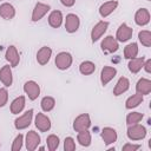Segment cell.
I'll list each match as a JSON object with an SVG mask.
<instances>
[{"mask_svg": "<svg viewBox=\"0 0 151 151\" xmlns=\"http://www.w3.org/2000/svg\"><path fill=\"white\" fill-rule=\"evenodd\" d=\"M146 136V129L143 125L137 124H132L129 125L127 127V137L131 140H142L144 139Z\"/></svg>", "mask_w": 151, "mask_h": 151, "instance_id": "obj_1", "label": "cell"}, {"mask_svg": "<svg viewBox=\"0 0 151 151\" xmlns=\"http://www.w3.org/2000/svg\"><path fill=\"white\" fill-rule=\"evenodd\" d=\"M32 118H33V110H27L24 114L19 116L15 120H14V126L17 130H24L26 127L29 126L31 122H32Z\"/></svg>", "mask_w": 151, "mask_h": 151, "instance_id": "obj_2", "label": "cell"}, {"mask_svg": "<svg viewBox=\"0 0 151 151\" xmlns=\"http://www.w3.org/2000/svg\"><path fill=\"white\" fill-rule=\"evenodd\" d=\"M90 126H91V119H90V116H88L87 113H81V114H79V116L74 119L73 129H74L77 132L88 130Z\"/></svg>", "mask_w": 151, "mask_h": 151, "instance_id": "obj_3", "label": "cell"}, {"mask_svg": "<svg viewBox=\"0 0 151 151\" xmlns=\"http://www.w3.org/2000/svg\"><path fill=\"white\" fill-rule=\"evenodd\" d=\"M72 55L68 52H60L55 57V65L59 70H67L72 65Z\"/></svg>", "mask_w": 151, "mask_h": 151, "instance_id": "obj_4", "label": "cell"}, {"mask_svg": "<svg viewBox=\"0 0 151 151\" xmlns=\"http://www.w3.org/2000/svg\"><path fill=\"white\" fill-rule=\"evenodd\" d=\"M50 9H51L50 5L44 4V2H37L33 8V12H32V21H34V22L39 21L42 17H45L47 14V12Z\"/></svg>", "mask_w": 151, "mask_h": 151, "instance_id": "obj_5", "label": "cell"}, {"mask_svg": "<svg viewBox=\"0 0 151 151\" xmlns=\"http://www.w3.org/2000/svg\"><path fill=\"white\" fill-rule=\"evenodd\" d=\"M24 91H25V93L28 96V98H29L31 100H35V99L39 97V94H40V87H39V85H38L35 81H33V80H28V81L25 83V85H24Z\"/></svg>", "mask_w": 151, "mask_h": 151, "instance_id": "obj_6", "label": "cell"}, {"mask_svg": "<svg viewBox=\"0 0 151 151\" xmlns=\"http://www.w3.org/2000/svg\"><path fill=\"white\" fill-rule=\"evenodd\" d=\"M107 27H109V22H107V21L101 20V21L97 22V24L93 26L92 31H91V39H92V41L94 42V41L99 40V39L101 38V35L106 32Z\"/></svg>", "mask_w": 151, "mask_h": 151, "instance_id": "obj_7", "label": "cell"}, {"mask_svg": "<svg viewBox=\"0 0 151 151\" xmlns=\"http://www.w3.org/2000/svg\"><path fill=\"white\" fill-rule=\"evenodd\" d=\"M132 33H133V29L131 27H129L125 22H123L118 29H117V33H116V39L117 41H120V42H125L127 41L131 37H132Z\"/></svg>", "mask_w": 151, "mask_h": 151, "instance_id": "obj_8", "label": "cell"}, {"mask_svg": "<svg viewBox=\"0 0 151 151\" xmlns=\"http://www.w3.org/2000/svg\"><path fill=\"white\" fill-rule=\"evenodd\" d=\"M80 25V20L78 18V15L70 13L66 15V20H65V28L68 33H74L76 31H78Z\"/></svg>", "mask_w": 151, "mask_h": 151, "instance_id": "obj_9", "label": "cell"}, {"mask_svg": "<svg viewBox=\"0 0 151 151\" xmlns=\"http://www.w3.org/2000/svg\"><path fill=\"white\" fill-rule=\"evenodd\" d=\"M118 47H119L118 41L112 35H107L101 41V50L104 52H106V53H113V52H116L118 50Z\"/></svg>", "mask_w": 151, "mask_h": 151, "instance_id": "obj_10", "label": "cell"}, {"mask_svg": "<svg viewBox=\"0 0 151 151\" xmlns=\"http://www.w3.org/2000/svg\"><path fill=\"white\" fill-rule=\"evenodd\" d=\"M5 58H6V60L11 64L12 67L18 66V64H19V61H20V55H19V53H18V51H17V47L13 46V45L8 46L7 50H6V53H5Z\"/></svg>", "mask_w": 151, "mask_h": 151, "instance_id": "obj_11", "label": "cell"}, {"mask_svg": "<svg viewBox=\"0 0 151 151\" xmlns=\"http://www.w3.org/2000/svg\"><path fill=\"white\" fill-rule=\"evenodd\" d=\"M34 123H35L37 129H38L39 131H41V132H46V131H48V130L51 129V120H50V118H48L47 116H45L44 113H38V114L35 116Z\"/></svg>", "mask_w": 151, "mask_h": 151, "instance_id": "obj_12", "label": "cell"}, {"mask_svg": "<svg viewBox=\"0 0 151 151\" xmlns=\"http://www.w3.org/2000/svg\"><path fill=\"white\" fill-rule=\"evenodd\" d=\"M26 149L28 151H34L40 144V136L35 131H29L26 134Z\"/></svg>", "mask_w": 151, "mask_h": 151, "instance_id": "obj_13", "label": "cell"}, {"mask_svg": "<svg viewBox=\"0 0 151 151\" xmlns=\"http://www.w3.org/2000/svg\"><path fill=\"white\" fill-rule=\"evenodd\" d=\"M117 74V70L114 67L111 66H104L101 72H100V81L103 84V86L107 85Z\"/></svg>", "mask_w": 151, "mask_h": 151, "instance_id": "obj_14", "label": "cell"}, {"mask_svg": "<svg viewBox=\"0 0 151 151\" xmlns=\"http://www.w3.org/2000/svg\"><path fill=\"white\" fill-rule=\"evenodd\" d=\"M0 81L6 86L9 87L13 83V76H12V70L11 66L5 65L0 68Z\"/></svg>", "mask_w": 151, "mask_h": 151, "instance_id": "obj_15", "label": "cell"}, {"mask_svg": "<svg viewBox=\"0 0 151 151\" xmlns=\"http://www.w3.org/2000/svg\"><path fill=\"white\" fill-rule=\"evenodd\" d=\"M150 21V13L146 8H139L134 14V22L138 26H145Z\"/></svg>", "mask_w": 151, "mask_h": 151, "instance_id": "obj_16", "label": "cell"}, {"mask_svg": "<svg viewBox=\"0 0 151 151\" xmlns=\"http://www.w3.org/2000/svg\"><path fill=\"white\" fill-rule=\"evenodd\" d=\"M118 6V1L117 0H110V1H106L104 2L100 7H99V14L103 17V18H106L109 17Z\"/></svg>", "mask_w": 151, "mask_h": 151, "instance_id": "obj_17", "label": "cell"}, {"mask_svg": "<svg viewBox=\"0 0 151 151\" xmlns=\"http://www.w3.org/2000/svg\"><path fill=\"white\" fill-rule=\"evenodd\" d=\"M52 55V50L47 46H42L38 52H37V61L40 65H46Z\"/></svg>", "mask_w": 151, "mask_h": 151, "instance_id": "obj_18", "label": "cell"}, {"mask_svg": "<svg viewBox=\"0 0 151 151\" xmlns=\"http://www.w3.org/2000/svg\"><path fill=\"white\" fill-rule=\"evenodd\" d=\"M136 91L142 96L149 94L151 92V80L146 78H140L136 84Z\"/></svg>", "mask_w": 151, "mask_h": 151, "instance_id": "obj_19", "label": "cell"}, {"mask_svg": "<svg viewBox=\"0 0 151 151\" xmlns=\"http://www.w3.org/2000/svg\"><path fill=\"white\" fill-rule=\"evenodd\" d=\"M15 15V8L13 7V5L8 4V2H4L0 5V17L5 20H11L13 19Z\"/></svg>", "mask_w": 151, "mask_h": 151, "instance_id": "obj_20", "label": "cell"}, {"mask_svg": "<svg viewBox=\"0 0 151 151\" xmlns=\"http://www.w3.org/2000/svg\"><path fill=\"white\" fill-rule=\"evenodd\" d=\"M129 87H130V81H129V79H127L126 77H120V78L118 79V81H117L114 88H113V94H114V96H120V94H123L124 92H126V91L129 90Z\"/></svg>", "mask_w": 151, "mask_h": 151, "instance_id": "obj_21", "label": "cell"}, {"mask_svg": "<svg viewBox=\"0 0 151 151\" xmlns=\"http://www.w3.org/2000/svg\"><path fill=\"white\" fill-rule=\"evenodd\" d=\"M101 138L106 145L113 144L117 140V132L112 127H104L101 130Z\"/></svg>", "mask_w": 151, "mask_h": 151, "instance_id": "obj_22", "label": "cell"}, {"mask_svg": "<svg viewBox=\"0 0 151 151\" xmlns=\"http://www.w3.org/2000/svg\"><path fill=\"white\" fill-rule=\"evenodd\" d=\"M48 24L53 28H58L63 24V13L60 11H53L48 15Z\"/></svg>", "mask_w": 151, "mask_h": 151, "instance_id": "obj_23", "label": "cell"}, {"mask_svg": "<svg viewBox=\"0 0 151 151\" xmlns=\"http://www.w3.org/2000/svg\"><path fill=\"white\" fill-rule=\"evenodd\" d=\"M25 103H26V99L24 96H20V97H17L12 103H11V112L13 114H19L24 107H25Z\"/></svg>", "mask_w": 151, "mask_h": 151, "instance_id": "obj_24", "label": "cell"}, {"mask_svg": "<svg viewBox=\"0 0 151 151\" xmlns=\"http://www.w3.org/2000/svg\"><path fill=\"white\" fill-rule=\"evenodd\" d=\"M144 61H145L144 57H140V58H132V59H130L129 65H127L130 72H132V73H138V72L142 70Z\"/></svg>", "mask_w": 151, "mask_h": 151, "instance_id": "obj_25", "label": "cell"}, {"mask_svg": "<svg viewBox=\"0 0 151 151\" xmlns=\"http://www.w3.org/2000/svg\"><path fill=\"white\" fill-rule=\"evenodd\" d=\"M143 101V96L139 94V93H136V94H132L131 97H129L125 101V107L131 110V109H134L137 107L139 104H142Z\"/></svg>", "mask_w": 151, "mask_h": 151, "instance_id": "obj_26", "label": "cell"}, {"mask_svg": "<svg viewBox=\"0 0 151 151\" xmlns=\"http://www.w3.org/2000/svg\"><path fill=\"white\" fill-rule=\"evenodd\" d=\"M138 54V45L136 42H131L124 48V58L125 59H132L136 58Z\"/></svg>", "mask_w": 151, "mask_h": 151, "instance_id": "obj_27", "label": "cell"}, {"mask_svg": "<svg viewBox=\"0 0 151 151\" xmlns=\"http://www.w3.org/2000/svg\"><path fill=\"white\" fill-rule=\"evenodd\" d=\"M79 71H80V73L84 74V76L92 74V73L96 71V65H94L92 61H88V60L83 61V63L80 64V66H79Z\"/></svg>", "mask_w": 151, "mask_h": 151, "instance_id": "obj_28", "label": "cell"}, {"mask_svg": "<svg viewBox=\"0 0 151 151\" xmlns=\"http://www.w3.org/2000/svg\"><path fill=\"white\" fill-rule=\"evenodd\" d=\"M40 105H41L42 111H45V112H50V111H52V110L54 109V106H55V100H54L53 97H48V96H46V97H44V98L41 99Z\"/></svg>", "mask_w": 151, "mask_h": 151, "instance_id": "obj_29", "label": "cell"}, {"mask_svg": "<svg viewBox=\"0 0 151 151\" xmlns=\"http://www.w3.org/2000/svg\"><path fill=\"white\" fill-rule=\"evenodd\" d=\"M77 140L81 146H90V144H91V133L87 130L80 131V132H78Z\"/></svg>", "mask_w": 151, "mask_h": 151, "instance_id": "obj_30", "label": "cell"}, {"mask_svg": "<svg viewBox=\"0 0 151 151\" xmlns=\"http://www.w3.org/2000/svg\"><path fill=\"white\" fill-rule=\"evenodd\" d=\"M138 39L142 42V45H144L145 47H150L151 46V32L150 31H140L138 33Z\"/></svg>", "mask_w": 151, "mask_h": 151, "instance_id": "obj_31", "label": "cell"}, {"mask_svg": "<svg viewBox=\"0 0 151 151\" xmlns=\"http://www.w3.org/2000/svg\"><path fill=\"white\" fill-rule=\"evenodd\" d=\"M59 142H60V140H59V137H58V136H55V134H50V136L47 137V139H46L48 150H50V151L57 150L58 146H59Z\"/></svg>", "mask_w": 151, "mask_h": 151, "instance_id": "obj_32", "label": "cell"}, {"mask_svg": "<svg viewBox=\"0 0 151 151\" xmlns=\"http://www.w3.org/2000/svg\"><path fill=\"white\" fill-rule=\"evenodd\" d=\"M143 119V113L140 112H131L126 116V124L127 125H132V124H137Z\"/></svg>", "mask_w": 151, "mask_h": 151, "instance_id": "obj_33", "label": "cell"}, {"mask_svg": "<svg viewBox=\"0 0 151 151\" xmlns=\"http://www.w3.org/2000/svg\"><path fill=\"white\" fill-rule=\"evenodd\" d=\"M22 142H24V136H22L21 133H19V134L14 138L13 144H12V146H11V150H12V151H19V150L22 147Z\"/></svg>", "mask_w": 151, "mask_h": 151, "instance_id": "obj_34", "label": "cell"}, {"mask_svg": "<svg viewBox=\"0 0 151 151\" xmlns=\"http://www.w3.org/2000/svg\"><path fill=\"white\" fill-rule=\"evenodd\" d=\"M64 150L65 151H74L76 150V142L72 137H66L64 140Z\"/></svg>", "mask_w": 151, "mask_h": 151, "instance_id": "obj_35", "label": "cell"}, {"mask_svg": "<svg viewBox=\"0 0 151 151\" xmlns=\"http://www.w3.org/2000/svg\"><path fill=\"white\" fill-rule=\"evenodd\" d=\"M8 100V92L6 88H0V107L5 106Z\"/></svg>", "mask_w": 151, "mask_h": 151, "instance_id": "obj_36", "label": "cell"}, {"mask_svg": "<svg viewBox=\"0 0 151 151\" xmlns=\"http://www.w3.org/2000/svg\"><path fill=\"white\" fill-rule=\"evenodd\" d=\"M140 147L139 144H130V143H126L124 146H123V151H136Z\"/></svg>", "mask_w": 151, "mask_h": 151, "instance_id": "obj_37", "label": "cell"}, {"mask_svg": "<svg viewBox=\"0 0 151 151\" xmlns=\"http://www.w3.org/2000/svg\"><path fill=\"white\" fill-rule=\"evenodd\" d=\"M143 67H144V70H145L147 73H150V72H151V59H147L146 61H144Z\"/></svg>", "mask_w": 151, "mask_h": 151, "instance_id": "obj_38", "label": "cell"}, {"mask_svg": "<svg viewBox=\"0 0 151 151\" xmlns=\"http://www.w3.org/2000/svg\"><path fill=\"white\" fill-rule=\"evenodd\" d=\"M60 2L66 7H72L76 2V0H60Z\"/></svg>", "mask_w": 151, "mask_h": 151, "instance_id": "obj_39", "label": "cell"}, {"mask_svg": "<svg viewBox=\"0 0 151 151\" xmlns=\"http://www.w3.org/2000/svg\"><path fill=\"white\" fill-rule=\"evenodd\" d=\"M147 1H150V0H147Z\"/></svg>", "mask_w": 151, "mask_h": 151, "instance_id": "obj_40", "label": "cell"}]
</instances>
